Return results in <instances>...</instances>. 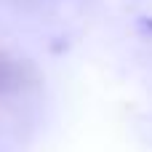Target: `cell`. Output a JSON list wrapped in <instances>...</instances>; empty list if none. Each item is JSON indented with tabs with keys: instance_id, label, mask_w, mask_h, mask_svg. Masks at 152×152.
<instances>
[]
</instances>
